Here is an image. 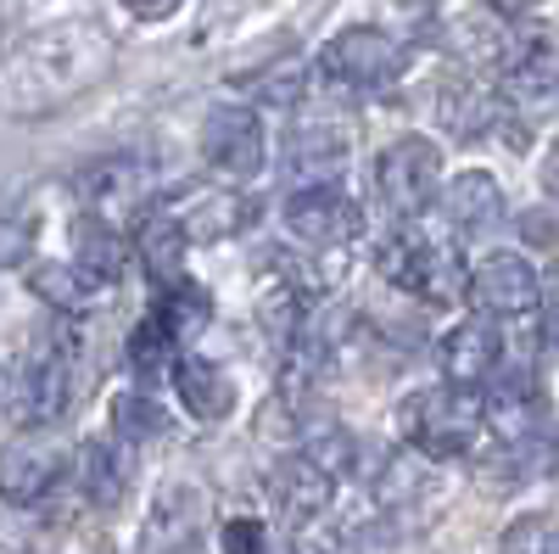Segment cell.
<instances>
[{
	"label": "cell",
	"instance_id": "1",
	"mask_svg": "<svg viewBox=\"0 0 559 554\" xmlns=\"http://www.w3.org/2000/svg\"><path fill=\"white\" fill-rule=\"evenodd\" d=\"M107 68H112V39L96 23L34 28L0 57V107L12 118H45L79 102Z\"/></svg>",
	"mask_w": 559,
	"mask_h": 554
},
{
	"label": "cell",
	"instance_id": "2",
	"mask_svg": "<svg viewBox=\"0 0 559 554\" xmlns=\"http://www.w3.org/2000/svg\"><path fill=\"white\" fill-rule=\"evenodd\" d=\"M403 437L419 448V453H431V459H459V453H471L481 426H487V403L476 398V387H426V392H414L403 403Z\"/></svg>",
	"mask_w": 559,
	"mask_h": 554
},
{
	"label": "cell",
	"instance_id": "3",
	"mask_svg": "<svg viewBox=\"0 0 559 554\" xmlns=\"http://www.w3.org/2000/svg\"><path fill=\"white\" fill-rule=\"evenodd\" d=\"M319 79L331 90H353V96H376L403 79V45L381 28H347L319 51Z\"/></svg>",
	"mask_w": 559,
	"mask_h": 554
},
{
	"label": "cell",
	"instance_id": "4",
	"mask_svg": "<svg viewBox=\"0 0 559 554\" xmlns=\"http://www.w3.org/2000/svg\"><path fill=\"white\" fill-rule=\"evenodd\" d=\"M68 403H73V342L68 331H51L45 342H34L17 376V414L23 426H51L68 414Z\"/></svg>",
	"mask_w": 559,
	"mask_h": 554
},
{
	"label": "cell",
	"instance_id": "5",
	"mask_svg": "<svg viewBox=\"0 0 559 554\" xmlns=\"http://www.w3.org/2000/svg\"><path fill=\"white\" fill-rule=\"evenodd\" d=\"M376 185H381V202L397 219L426 213L442 191V152L426 141V134H403L397 146H386V157L376 168Z\"/></svg>",
	"mask_w": 559,
	"mask_h": 554
},
{
	"label": "cell",
	"instance_id": "6",
	"mask_svg": "<svg viewBox=\"0 0 559 554\" xmlns=\"http://www.w3.org/2000/svg\"><path fill=\"white\" fill-rule=\"evenodd\" d=\"M202 157L218 179H252L269 157L263 146V118L252 107H213L207 123H202Z\"/></svg>",
	"mask_w": 559,
	"mask_h": 554
},
{
	"label": "cell",
	"instance_id": "7",
	"mask_svg": "<svg viewBox=\"0 0 559 554\" xmlns=\"http://www.w3.org/2000/svg\"><path fill=\"white\" fill-rule=\"evenodd\" d=\"M152 179H157V168L146 157L123 152V157H102L96 168H84L79 174V197L90 202V213H96V219L112 224V219H134L140 208H146Z\"/></svg>",
	"mask_w": 559,
	"mask_h": 554
},
{
	"label": "cell",
	"instance_id": "8",
	"mask_svg": "<svg viewBox=\"0 0 559 554\" xmlns=\"http://www.w3.org/2000/svg\"><path fill=\"white\" fill-rule=\"evenodd\" d=\"M464 297H476L481 314H498V319H526L537 314L543 303V281H537V269L521 258V252H492L471 269V292Z\"/></svg>",
	"mask_w": 559,
	"mask_h": 554
},
{
	"label": "cell",
	"instance_id": "9",
	"mask_svg": "<svg viewBox=\"0 0 559 554\" xmlns=\"http://www.w3.org/2000/svg\"><path fill=\"white\" fill-rule=\"evenodd\" d=\"M286 229H292V236H297L302 247L331 252V247L358 241L364 213L336 191V185H308V191H297V197L286 202Z\"/></svg>",
	"mask_w": 559,
	"mask_h": 554
},
{
	"label": "cell",
	"instance_id": "10",
	"mask_svg": "<svg viewBox=\"0 0 559 554\" xmlns=\"http://www.w3.org/2000/svg\"><path fill=\"white\" fill-rule=\"evenodd\" d=\"M68 471V453L51 437H12L0 448V498L7 504H39Z\"/></svg>",
	"mask_w": 559,
	"mask_h": 554
},
{
	"label": "cell",
	"instance_id": "11",
	"mask_svg": "<svg viewBox=\"0 0 559 554\" xmlns=\"http://www.w3.org/2000/svg\"><path fill=\"white\" fill-rule=\"evenodd\" d=\"M202 516H207V498L197 487H163L146 527H140V554H197Z\"/></svg>",
	"mask_w": 559,
	"mask_h": 554
},
{
	"label": "cell",
	"instance_id": "12",
	"mask_svg": "<svg viewBox=\"0 0 559 554\" xmlns=\"http://www.w3.org/2000/svg\"><path fill=\"white\" fill-rule=\"evenodd\" d=\"M509 107H521L526 118H554L559 113V51L548 39L526 45V51L509 62Z\"/></svg>",
	"mask_w": 559,
	"mask_h": 554
},
{
	"label": "cell",
	"instance_id": "13",
	"mask_svg": "<svg viewBox=\"0 0 559 554\" xmlns=\"http://www.w3.org/2000/svg\"><path fill=\"white\" fill-rule=\"evenodd\" d=\"M498 358H503V337L487 319H464V326H453L448 342H442V369L459 387H481L487 376H498Z\"/></svg>",
	"mask_w": 559,
	"mask_h": 554
},
{
	"label": "cell",
	"instance_id": "14",
	"mask_svg": "<svg viewBox=\"0 0 559 554\" xmlns=\"http://www.w3.org/2000/svg\"><path fill=\"white\" fill-rule=\"evenodd\" d=\"M269 487H274V504L292 521H319L324 504H331V493H336V476L324 465H313L308 453H292V459H280V465H274Z\"/></svg>",
	"mask_w": 559,
	"mask_h": 554
},
{
	"label": "cell",
	"instance_id": "15",
	"mask_svg": "<svg viewBox=\"0 0 559 554\" xmlns=\"http://www.w3.org/2000/svg\"><path fill=\"white\" fill-rule=\"evenodd\" d=\"M123 263H129V247L118 236V224L84 213L73 224V269L84 274L90 286H112V281H123Z\"/></svg>",
	"mask_w": 559,
	"mask_h": 554
},
{
	"label": "cell",
	"instance_id": "16",
	"mask_svg": "<svg viewBox=\"0 0 559 554\" xmlns=\"http://www.w3.org/2000/svg\"><path fill=\"white\" fill-rule=\"evenodd\" d=\"M174 392L197 421H224L236 409V381L213 358H174Z\"/></svg>",
	"mask_w": 559,
	"mask_h": 554
},
{
	"label": "cell",
	"instance_id": "17",
	"mask_svg": "<svg viewBox=\"0 0 559 554\" xmlns=\"http://www.w3.org/2000/svg\"><path fill=\"white\" fill-rule=\"evenodd\" d=\"M442 213L448 224H459L464 236H481L487 224L503 219V191H498V179L492 174H459L453 185H442Z\"/></svg>",
	"mask_w": 559,
	"mask_h": 554
},
{
	"label": "cell",
	"instance_id": "18",
	"mask_svg": "<svg viewBox=\"0 0 559 554\" xmlns=\"http://www.w3.org/2000/svg\"><path fill=\"white\" fill-rule=\"evenodd\" d=\"M414 297L426 303H459L471 292V269H464V252L453 241H419V263H414V281H408Z\"/></svg>",
	"mask_w": 559,
	"mask_h": 554
},
{
	"label": "cell",
	"instance_id": "19",
	"mask_svg": "<svg viewBox=\"0 0 559 554\" xmlns=\"http://www.w3.org/2000/svg\"><path fill=\"white\" fill-rule=\"evenodd\" d=\"M185 247H191V236H185L179 219H168V213H146V219H140V229H134L140 269H146L157 286H168V281H179V274H185Z\"/></svg>",
	"mask_w": 559,
	"mask_h": 554
},
{
	"label": "cell",
	"instance_id": "20",
	"mask_svg": "<svg viewBox=\"0 0 559 554\" xmlns=\"http://www.w3.org/2000/svg\"><path fill=\"white\" fill-rule=\"evenodd\" d=\"M286 174L302 185V191L308 185H336L347 174V141L331 134V129H302L292 141V152H286Z\"/></svg>",
	"mask_w": 559,
	"mask_h": 554
},
{
	"label": "cell",
	"instance_id": "21",
	"mask_svg": "<svg viewBox=\"0 0 559 554\" xmlns=\"http://www.w3.org/2000/svg\"><path fill=\"white\" fill-rule=\"evenodd\" d=\"M152 319L174 337V347H179V342H197V337L207 331V319H213V297H207L197 281H185V274H179V281H168V286H163V297H157Z\"/></svg>",
	"mask_w": 559,
	"mask_h": 554
},
{
	"label": "cell",
	"instance_id": "22",
	"mask_svg": "<svg viewBox=\"0 0 559 554\" xmlns=\"http://www.w3.org/2000/svg\"><path fill=\"white\" fill-rule=\"evenodd\" d=\"M442 39H448V51L471 57V62H498V57L509 51L503 23H498V12H492V7H459V12L448 17Z\"/></svg>",
	"mask_w": 559,
	"mask_h": 554
},
{
	"label": "cell",
	"instance_id": "23",
	"mask_svg": "<svg viewBox=\"0 0 559 554\" xmlns=\"http://www.w3.org/2000/svg\"><path fill=\"white\" fill-rule=\"evenodd\" d=\"M437 113H442V123H448L453 134H464V141H476V134H487V129L498 123L503 102H492L476 79H453V84H442V102H437Z\"/></svg>",
	"mask_w": 559,
	"mask_h": 554
},
{
	"label": "cell",
	"instance_id": "24",
	"mask_svg": "<svg viewBox=\"0 0 559 554\" xmlns=\"http://www.w3.org/2000/svg\"><path fill=\"white\" fill-rule=\"evenodd\" d=\"M247 224V202L236 191H213V197H197L191 208L179 213V229L197 241H218V236H236Z\"/></svg>",
	"mask_w": 559,
	"mask_h": 554
},
{
	"label": "cell",
	"instance_id": "25",
	"mask_svg": "<svg viewBox=\"0 0 559 554\" xmlns=\"http://www.w3.org/2000/svg\"><path fill=\"white\" fill-rule=\"evenodd\" d=\"M28 292H34L39 303H51L57 314H84L90 303H96V286H90L73 263H34Z\"/></svg>",
	"mask_w": 559,
	"mask_h": 554
},
{
	"label": "cell",
	"instance_id": "26",
	"mask_svg": "<svg viewBox=\"0 0 559 554\" xmlns=\"http://www.w3.org/2000/svg\"><path fill=\"white\" fill-rule=\"evenodd\" d=\"M79 482H84V498L102 504V510H112V504L123 498V487H129L123 459H118L107 443H84V448H79Z\"/></svg>",
	"mask_w": 559,
	"mask_h": 554
},
{
	"label": "cell",
	"instance_id": "27",
	"mask_svg": "<svg viewBox=\"0 0 559 554\" xmlns=\"http://www.w3.org/2000/svg\"><path fill=\"white\" fill-rule=\"evenodd\" d=\"M302 62L297 57H280V68L274 62H263V68H252L247 79H236V90H247L252 102H263V107H292L297 96H302Z\"/></svg>",
	"mask_w": 559,
	"mask_h": 554
},
{
	"label": "cell",
	"instance_id": "28",
	"mask_svg": "<svg viewBox=\"0 0 559 554\" xmlns=\"http://www.w3.org/2000/svg\"><path fill=\"white\" fill-rule=\"evenodd\" d=\"M112 426H118V437L123 443H152V437H163V426H168V414L152 403V398H140V392H123L118 403H112Z\"/></svg>",
	"mask_w": 559,
	"mask_h": 554
},
{
	"label": "cell",
	"instance_id": "29",
	"mask_svg": "<svg viewBox=\"0 0 559 554\" xmlns=\"http://www.w3.org/2000/svg\"><path fill=\"white\" fill-rule=\"evenodd\" d=\"M129 364H134V376H157L163 364H174V337L157 326V319H140V326H134Z\"/></svg>",
	"mask_w": 559,
	"mask_h": 554
},
{
	"label": "cell",
	"instance_id": "30",
	"mask_svg": "<svg viewBox=\"0 0 559 554\" xmlns=\"http://www.w3.org/2000/svg\"><path fill=\"white\" fill-rule=\"evenodd\" d=\"M269 543V532H263V521H252V516H236L224 527V554H258Z\"/></svg>",
	"mask_w": 559,
	"mask_h": 554
},
{
	"label": "cell",
	"instance_id": "31",
	"mask_svg": "<svg viewBox=\"0 0 559 554\" xmlns=\"http://www.w3.org/2000/svg\"><path fill=\"white\" fill-rule=\"evenodd\" d=\"M509 543H532V554H559V527H515L509 532Z\"/></svg>",
	"mask_w": 559,
	"mask_h": 554
},
{
	"label": "cell",
	"instance_id": "32",
	"mask_svg": "<svg viewBox=\"0 0 559 554\" xmlns=\"http://www.w3.org/2000/svg\"><path fill=\"white\" fill-rule=\"evenodd\" d=\"M17 258H28V236L17 224H0V263H17Z\"/></svg>",
	"mask_w": 559,
	"mask_h": 554
},
{
	"label": "cell",
	"instance_id": "33",
	"mask_svg": "<svg viewBox=\"0 0 559 554\" xmlns=\"http://www.w3.org/2000/svg\"><path fill=\"white\" fill-rule=\"evenodd\" d=\"M174 7H179V0H129V12H134V17H146V23L174 17Z\"/></svg>",
	"mask_w": 559,
	"mask_h": 554
},
{
	"label": "cell",
	"instance_id": "34",
	"mask_svg": "<svg viewBox=\"0 0 559 554\" xmlns=\"http://www.w3.org/2000/svg\"><path fill=\"white\" fill-rule=\"evenodd\" d=\"M543 185H548V197H559V141H554V152L543 163Z\"/></svg>",
	"mask_w": 559,
	"mask_h": 554
},
{
	"label": "cell",
	"instance_id": "35",
	"mask_svg": "<svg viewBox=\"0 0 559 554\" xmlns=\"http://www.w3.org/2000/svg\"><path fill=\"white\" fill-rule=\"evenodd\" d=\"M487 7L503 17V12H532V0H487Z\"/></svg>",
	"mask_w": 559,
	"mask_h": 554
},
{
	"label": "cell",
	"instance_id": "36",
	"mask_svg": "<svg viewBox=\"0 0 559 554\" xmlns=\"http://www.w3.org/2000/svg\"><path fill=\"white\" fill-rule=\"evenodd\" d=\"M258 554H297V549H292V543H274V538H269V543H263Z\"/></svg>",
	"mask_w": 559,
	"mask_h": 554
},
{
	"label": "cell",
	"instance_id": "37",
	"mask_svg": "<svg viewBox=\"0 0 559 554\" xmlns=\"http://www.w3.org/2000/svg\"><path fill=\"white\" fill-rule=\"evenodd\" d=\"M0 392H7V376H0Z\"/></svg>",
	"mask_w": 559,
	"mask_h": 554
}]
</instances>
